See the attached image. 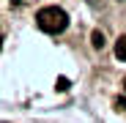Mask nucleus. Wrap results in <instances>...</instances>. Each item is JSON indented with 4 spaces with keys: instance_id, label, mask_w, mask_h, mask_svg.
<instances>
[{
    "instance_id": "nucleus-1",
    "label": "nucleus",
    "mask_w": 126,
    "mask_h": 123,
    "mask_svg": "<svg viewBox=\"0 0 126 123\" xmlns=\"http://www.w3.org/2000/svg\"><path fill=\"white\" fill-rule=\"evenodd\" d=\"M36 22L44 33H63L69 27V14L63 8H58V6H47V8H41L36 14Z\"/></svg>"
},
{
    "instance_id": "nucleus-2",
    "label": "nucleus",
    "mask_w": 126,
    "mask_h": 123,
    "mask_svg": "<svg viewBox=\"0 0 126 123\" xmlns=\"http://www.w3.org/2000/svg\"><path fill=\"white\" fill-rule=\"evenodd\" d=\"M115 57L118 60H126V36H121L115 41Z\"/></svg>"
},
{
    "instance_id": "nucleus-3",
    "label": "nucleus",
    "mask_w": 126,
    "mask_h": 123,
    "mask_svg": "<svg viewBox=\"0 0 126 123\" xmlns=\"http://www.w3.org/2000/svg\"><path fill=\"white\" fill-rule=\"evenodd\" d=\"M91 44H93V49H101L104 47V33L101 30H93L91 33Z\"/></svg>"
},
{
    "instance_id": "nucleus-4",
    "label": "nucleus",
    "mask_w": 126,
    "mask_h": 123,
    "mask_svg": "<svg viewBox=\"0 0 126 123\" xmlns=\"http://www.w3.org/2000/svg\"><path fill=\"white\" fill-rule=\"evenodd\" d=\"M55 88H58V90H69V79H66V77H58Z\"/></svg>"
},
{
    "instance_id": "nucleus-5",
    "label": "nucleus",
    "mask_w": 126,
    "mask_h": 123,
    "mask_svg": "<svg viewBox=\"0 0 126 123\" xmlns=\"http://www.w3.org/2000/svg\"><path fill=\"white\" fill-rule=\"evenodd\" d=\"M118 107H126V98H123V101H118Z\"/></svg>"
},
{
    "instance_id": "nucleus-6",
    "label": "nucleus",
    "mask_w": 126,
    "mask_h": 123,
    "mask_svg": "<svg viewBox=\"0 0 126 123\" xmlns=\"http://www.w3.org/2000/svg\"><path fill=\"white\" fill-rule=\"evenodd\" d=\"M121 88H123V90H126V77H123V82H121Z\"/></svg>"
},
{
    "instance_id": "nucleus-7",
    "label": "nucleus",
    "mask_w": 126,
    "mask_h": 123,
    "mask_svg": "<svg viewBox=\"0 0 126 123\" xmlns=\"http://www.w3.org/2000/svg\"><path fill=\"white\" fill-rule=\"evenodd\" d=\"M0 49H3V38H0Z\"/></svg>"
}]
</instances>
